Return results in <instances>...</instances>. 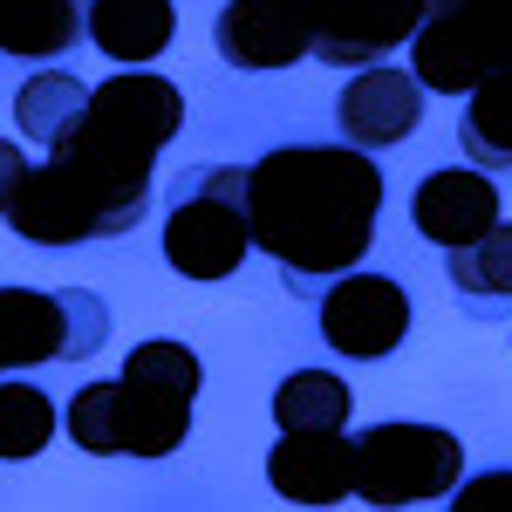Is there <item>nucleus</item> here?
Returning a JSON list of instances; mask_svg holds the SVG:
<instances>
[{
  "label": "nucleus",
  "mask_w": 512,
  "mask_h": 512,
  "mask_svg": "<svg viewBox=\"0 0 512 512\" xmlns=\"http://www.w3.org/2000/svg\"><path fill=\"white\" fill-rule=\"evenodd\" d=\"M383 219V164L362 144H274L246 164V226L294 294L362 267Z\"/></svg>",
  "instance_id": "f03ea898"
},
{
  "label": "nucleus",
  "mask_w": 512,
  "mask_h": 512,
  "mask_svg": "<svg viewBox=\"0 0 512 512\" xmlns=\"http://www.w3.org/2000/svg\"><path fill=\"white\" fill-rule=\"evenodd\" d=\"M458 144L465 164L478 171H512V69H492L465 89V117H458Z\"/></svg>",
  "instance_id": "f3484780"
},
{
  "label": "nucleus",
  "mask_w": 512,
  "mask_h": 512,
  "mask_svg": "<svg viewBox=\"0 0 512 512\" xmlns=\"http://www.w3.org/2000/svg\"><path fill=\"white\" fill-rule=\"evenodd\" d=\"M410 69L437 96H465L478 76L512 69V0H458L424 14V28L410 35Z\"/></svg>",
  "instance_id": "0eeeda50"
},
{
  "label": "nucleus",
  "mask_w": 512,
  "mask_h": 512,
  "mask_svg": "<svg viewBox=\"0 0 512 512\" xmlns=\"http://www.w3.org/2000/svg\"><path fill=\"white\" fill-rule=\"evenodd\" d=\"M424 82L417 69H390V62H369V69H349V89H342V103H335V123H342V137L362 144V151H390L403 144L417 117H424Z\"/></svg>",
  "instance_id": "9b49d317"
},
{
  "label": "nucleus",
  "mask_w": 512,
  "mask_h": 512,
  "mask_svg": "<svg viewBox=\"0 0 512 512\" xmlns=\"http://www.w3.org/2000/svg\"><path fill=\"white\" fill-rule=\"evenodd\" d=\"M410 219L431 246H472L478 233L499 226V178L478 171V164H451V171H431L417 198H410Z\"/></svg>",
  "instance_id": "f8f14e48"
},
{
  "label": "nucleus",
  "mask_w": 512,
  "mask_h": 512,
  "mask_svg": "<svg viewBox=\"0 0 512 512\" xmlns=\"http://www.w3.org/2000/svg\"><path fill=\"white\" fill-rule=\"evenodd\" d=\"M62 431L89 458H171L192 437V403L171 390H151L137 376L82 383L62 410Z\"/></svg>",
  "instance_id": "20e7f679"
},
{
  "label": "nucleus",
  "mask_w": 512,
  "mask_h": 512,
  "mask_svg": "<svg viewBox=\"0 0 512 512\" xmlns=\"http://www.w3.org/2000/svg\"><path fill=\"white\" fill-rule=\"evenodd\" d=\"M82 110H89V82L69 76V69H41V76H28L14 89V123H21V137H28V144H48V151L82 123Z\"/></svg>",
  "instance_id": "a211bd4d"
},
{
  "label": "nucleus",
  "mask_w": 512,
  "mask_h": 512,
  "mask_svg": "<svg viewBox=\"0 0 512 512\" xmlns=\"http://www.w3.org/2000/svg\"><path fill=\"white\" fill-rule=\"evenodd\" d=\"M465 478V444L437 424H369L355 437V499L369 506H424V499H451V485Z\"/></svg>",
  "instance_id": "39448f33"
},
{
  "label": "nucleus",
  "mask_w": 512,
  "mask_h": 512,
  "mask_svg": "<svg viewBox=\"0 0 512 512\" xmlns=\"http://www.w3.org/2000/svg\"><path fill=\"white\" fill-rule=\"evenodd\" d=\"M110 342V308L89 287H0V376H21L41 362H89Z\"/></svg>",
  "instance_id": "423d86ee"
},
{
  "label": "nucleus",
  "mask_w": 512,
  "mask_h": 512,
  "mask_svg": "<svg viewBox=\"0 0 512 512\" xmlns=\"http://www.w3.org/2000/svg\"><path fill=\"white\" fill-rule=\"evenodd\" d=\"M185 130V89L151 69H123L103 89H89L82 123L48 151V164H28V178L7 198V226L41 246L69 253L96 239H123L151 212V171L158 151Z\"/></svg>",
  "instance_id": "f257e3e1"
},
{
  "label": "nucleus",
  "mask_w": 512,
  "mask_h": 512,
  "mask_svg": "<svg viewBox=\"0 0 512 512\" xmlns=\"http://www.w3.org/2000/svg\"><path fill=\"white\" fill-rule=\"evenodd\" d=\"M171 35H178L171 0H89V14H82V41H96L110 62H130V69L164 55Z\"/></svg>",
  "instance_id": "4468645a"
},
{
  "label": "nucleus",
  "mask_w": 512,
  "mask_h": 512,
  "mask_svg": "<svg viewBox=\"0 0 512 512\" xmlns=\"http://www.w3.org/2000/svg\"><path fill=\"white\" fill-rule=\"evenodd\" d=\"M451 499H458L465 512L512 506V465H492V472H478V478H458V485H451Z\"/></svg>",
  "instance_id": "412c9836"
},
{
  "label": "nucleus",
  "mask_w": 512,
  "mask_h": 512,
  "mask_svg": "<svg viewBox=\"0 0 512 512\" xmlns=\"http://www.w3.org/2000/svg\"><path fill=\"white\" fill-rule=\"evenodd\" d=\"M355 396L342 376L328 369H294L287 383L274 390V424L280 431H349Z\"/></svg>",
  "instance_id": "6ab92c4d"
},
{
  "label": "nucleus",
  "mask_w": 512,
  "mask_h": 512,
  "mask_svg": "<svg viewBox=\"0 0 512 512\" xmlns=\"http://www.w3.org/2000/svg\"><path fill=\"white\" fill-rule=\"evenodd\" d=\"M267 485L294 506H335L355 492V437L349 431H280L267 451Z\"/></svg>",
  "instance_id": "ddd939ff"
},
{
  "label": "nucleus",
  "mask_w": 512,
  "mask_h": 512,
  "mask_svg": "<svg viewBox=\"0 0 512 512\" xmlns=\"http://www.w3.org/2000/svg\"><path fill=\"white\" fill-rule=\"evenodd\" d=\"M89 0H0V55L55 62L82 41Z\"/></svg>",
  "instance_id": "dca6fc26"
},
{
  "label": "nucleus",
  "mask_w": 512,
  "mask_h": 512,
  "mask_svg": "<svg viewBox=\"0 0 512 512\" xmlns=\"http://www.w3.org/2000/svg\"><path fill=\"white\" fill-rule=\"evenodd\" d=\"M315 301H321V342L335 355H349V362H383L410 335V294L390 274L349 267V274L328 280Z\"/></svg>",
  "instance_id": "6e6552de"
},
{
  "label": "nucleus",
  "mask_w": 512,
  "mask_h": 512,
  "mask_svg": "<svg viewBox=\"0 0 512 512\" xmlns=\"http://www.w3.org/2000/svg\"><path fill=\"white\" fill-rule=\"evenodd\" d=\"M444 7H458V0H424V14H444Z\"/></svg>",
  "instance_id": "5701e85b"
},
{
  "label": "nucleus",
  "mask_w": 512,
  "mask_h": 512,
  "mask_svg": "<svg viewBox=\"0 0 512 512\" xmlns=\"http://www.w3.org/2000/svg\"><path fill=\"white\" fill-rule=\"evenodd\" d=\"M48 437H55V403L21 376H0V458L21 465V458L48 451Z\"/></svg>",
  "instance_id": "aec40b11"
},
{
  "label": "nucleus",
  "mask_w": 512,
  "mask_h": 512,
  "mask_svg": "<svg viewBox=\"0 0 512 512\" xmlns=\"http://www.w3.org/2000/svg\"><path fill=\"white\" fill-rule=\"evenodd\" d=\"M444 274L458 287L465 315L492 321L512 301V219H499L492 233H478L472 246H451V253H444Z\"/></svg>",
  "instance_id": "2eb2a0df"
},
{
  "label": "nucleus",
  "mask_w": 512,
  "mask_h": 512,
  "mask_svg": "<svg viewBox=\"0 0 512 512\" xmlns=\"http://www.w3.org/2000/svg\"><path fill=\"white\" fill-rule=\"evenodd\" d=\"M212 48L233 69H294L315 55L301 0H226L212 14Z\"/></svg>",
  "instance_id": "9d476101"
},
{
  "label": "nucleus",
  "mask_w": 512,
  "mask_h": 512,
  "mask_svg": "<svg viewBox=\"0 0 512 512\" xmlns=\"http://www.w3.org/2000/svg\"><path fill=\"white\" fill-rule=\"evenodd\" d=\"M301 7H308L315 62H328V69L390 62L424 28V0H301Z\"/></svg>",
  "instance_id": "1a4fd4ad"
},
{
  "label": "nucleus",
  "mask_w": 512,
  "mask_h": 512,
  "mask_svg": "<svg viewBox=\"0 0 512 512\" xmlns=\"http://www.w3.org/2000/svg\"><path fill=\"white\" fill-rule=\"evenodd\" d=\"M21 171H28V151L21 144H0V212H7V198L21 185Z\"/></svg>",
  "instance_id": "4be33fe9"
},
{
  "label": "nucleus",
  "mask_w": 512,
  "mask_h": 512,
  "mask_svg": "<svg viewBox=\"0 0 512 512\" xmlns=\"http://www.w3.org/2000/svg\"><path fill=\"white\" fill-rule=\"evenodd\" d=\"M253 253L246 226V164H192L171 185L164 212V260L185 280H226Z\"/></svg>",
  "instance_id": "7ed1b4c3"
}]
</instances>
